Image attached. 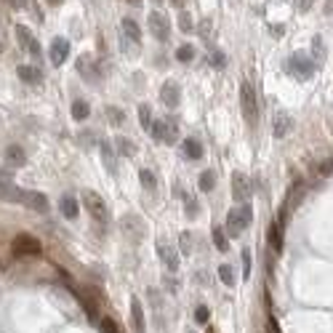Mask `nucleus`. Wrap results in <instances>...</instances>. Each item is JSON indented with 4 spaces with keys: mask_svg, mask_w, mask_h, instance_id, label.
<instances>
[{
    "mask_svg": "<svg viewBox=\"0 0 333 333\" xmlns=\"http://www.w3.org/2000/svg\"><path fill=\"white\" fill-rule=\"evenodd\" d=\"M251 221H253V208L248 205V203H240V205H234L232 211L227 213L224 232L232 234V237H240V234L251 227Z\"/></svg>",
    "mask_w": 333,
    "mask_h": 333,
    "instance_id": "nucleus-1",
    "label": "nucleus"
},
{
    "mask_svg": "<svg viewBox=\"0 0 333 333\" xmlns=\"http://www.w3.org/2000/svg\"><path fill=\"white\" fill-rule=\"evenodd\" d=\"M83 205H86V211L94 216V221H99V224H109V208L101 200L99 192H94V189H83Z\"/></svg>",
    "mask_w": 333,
    "mask_h": 333,
    "instance_id": "nucleus-2",
    "label": "nucleus"
},
{
    "mask_svg": "<svg viewBox=\"0 0 333 333\" xmlns=\"http://www.w3.org/2000/svg\"><path fill=\"white\" fill-rule=\"evenodd\" d=\"M240 107H243V117L248 126H256L259 123V104H256V91L251 88V83L240 86Z\"/></svg>",
    "mask_w": 333,
    "mask_h": 333,
    "instance_id": "nucleus-3",
    "label": "nucleus"
},
{
    "mask_svg": "<svg viewBox=\"0 0 333 333\" xmlns=\"http://www.w3.org/2000/svg\"><path fill=\"white\" fill-rule=\"evenodd\" d=\"M149 133H152L155 141H160V144H173V141L179 139V123H176L173 117H168V120H152Z\"/></svg>",
    "mask_w": 333,
    "mask_h": 333,
    "instance_id": "nucleus-4",
    "label": "nucleus"
},
{
    "mask_svg": "<svg viewBox=\"0 0 333 333\" xmlns=\"http://www.w3.org/2000/svg\"><path fill=\"white\" fill-rule=\"evenodd\" d=\"M11 248H14V253H16V256H37V253L43 251L40 240H37L35 234H27V232L16 234V237H14V243H11Z\"/></svg>",
    "mask_w": 333,
    "mask_h": 333,
    "instance_id": "nucleus-5",
    "label": "nucleus"
},
{
    "mask_svg": "<svg viewBox=\"0 0 333 333\" xmlns=\"http://www.w3.org/2000/svg\"><path fill=\"white\" fill-rule=\"evenodd\" d=\"M288 69L299 77V80H309V77L315 75V62L306 54H293L288 59Z\"/></svg>",
    "mask_w": 333,
    "mask_h": 333,
    "instance_id": "nucleus-6",
    "label": "nucleus"
},
{
    "mask_svg": "<svg viewBox=\"0 0 333 333\" xmlns=\"http://www.w3.org/2000/svg\"><path fill=\"white\" fill-rule=\"evenodd\" d=\"M149 35H155L160 43H166L171 37V19L160 11H152L149 14Z\"/></svg>",
    "mask_w": 333,
    "mask_h": 333,
    "instance_id": "nucleus-7",
    "label": "nucleus"
},
{
    "mask_svg": "<svg viewBox=\"0 0 333 333\" xmlns=\"http://www.w3.org/2000/svg\"><path fill=\"white\" fill-rule=\"evenodd\" d=\"M253 195V184L245 173H232V198L237 203H248Z\"/></svg>",
    "mask_w": 333,
    "mask_h": 333,
    "instance_id": "nucleus-8",
    "label": "nucleus"
},
{
    "mask_svg": "<svg viewBox=\"0 0 333 333\" xmlns=\"http://www.w3.org/2000/svg\"><path fill=\"white\" fill-rule=\"evenodd\" d=\"M22 205H27L30 211H37V213H48V198L43 192H35V189H22Z\"/></svg>",
    "mask_w": 333,
    "mask_h": 333,
    "instance_id": "nucleus-9",
    "label": "nucleus"
},
{
    "mask_svg": "<svg viewBox=\"0 0 333 333\" xmlns=\"http://www.w3.org/2000/svg\"><path fill=\"white\" fill-rule=\"evenodd\" d=\"M160 101L166 104V107H179V101H181V86L176 80H166L160 86Z\"/></svg>",
    "mask_w": 333,
    "mask_h": 333,
    "instance_id": "nucleus-10",
    "label": "nucleus"
},
{
    "mask_svg": "<svg viewBox=\"0 0 333 333\" xmlns=\"http://www.w3.org/2000/svg\"><path fill=\"white\" fill-rule=\"evenodd\" d=\"M158 256L163 259V264H166L171 272H179L181 256H179V251H176V248H171L168 243H158Z\"/></svg>",
    "mask_w": 333,
    "mask_h": 333,
    "instance_id": "nucleus-11",
    "label": "nucleus"
},
{
    "mask_svg": "<svg viewBox=\"0 0 333 333\" xmlns=\"http://www.w3.org/2000/svg\"><path fill=\"white\" fill-rule=\"evenodd\" d=\"M77 72H80L83 77H88V83H99V67H96V62H94V56H86L83 54L80 59H77Z\"/></svg>",
    "mask_w": 333,
    "mask_h": 333,
    "instance_id": "nucleus-12",
    "label": "nucleus"
},
{
    "mask_svg": "<svg viewBox=\"0 0 333 333\" xmlns=\"http://www.w3.org/2000/svg\"><path fill=\"white\" fill-rule=\"evenodd\" d=\"M51 64H54V67H62L64 64V59L69 56V43L64 40V37H56L54 43H51Z\"/></svg>",
    "mask_w": 333,
    "mask_h": 333,
    "instance_id": "nucleus-13",
    "label": "nucleus"
},
{
    "mask_svg": "<svg viewBox=\"0 0 333 333\" xmlns=\"http://www.w3.org/2000/svg\"><path fill=\"white\" fill-rule=\"evenodd\" d=\"M131 320H133V331H136V333H147V325H144V306H141L139 296H131Z\"/></svg>",
    "mask_w": 333,
    "mask_h": 333,
    "instance_id": "nucleus-14",
    "label": "nucleus"
},
{
    "mask_svg": "<svg viewBox=\"0 0 333 333\" xmlns=\"http://www.w3.org/2000/svg\"><path fill=\"white\" fill-rule=\"evenodd\" d=\"M266 240H269V248L275 253L283 251V219H275L269 224V234H266Z\"/></svg>",
    "mask_w": 333,
    "mask_h": 333,
    "instance_id": "nucleus-15",
    "label": "nucleus"
},
{
    "mask_svg": "<svg viewBox=\"0 0 333 333\" xmlns=\"http://www.w3.org/2000/svg\"><path fill=\"white\" fill-rule=\"evenodd\" d=\"M5 163H8V166H14V168L24 166V163H27V152H24V149L19 147V144L5 147Z\"/></svg>",
    "mask_w": 333,
    "mask_h": 333,
    "instance_id": "nucleus-16",
    "label": "nucleus"
},
{
    "mask_svg": "<svg viewBox=\"0 0 333 333\" xmlns=\"http://www.w3.org/2000/svg\"><path fill=\"white\" fill-rule=\"evenodd\" d=\"M0 200L19 203V200H22V189H19L14 181H0Z\"/></svg>",
    "mask_w": 333,
    "mask_h": 333,
    "instance_id": "nucleus-17",
    "label": "nucleus"
},
{
    "mask_svg": "<svg viewBox=\"0 0 333 333\" xmlns=\"http://www.w3.org/2000/svg\"><path fill=\"white\" fill-rule=\"evenodd\" d=\"M19 77H22L24 83H30V86H37V83H43V72L37 67H30V64H22V67L16 69Z\"/></svg>",
    "mask_w": 333,
    "mask_h": 333,
    "instance_id": "nucleus-18",
    "label": "nucleus"
},
{
    "mask_svg": "<svg viewBox=\"0 0 333 333\" xmlns=\"http://www.w3.org/2000/svg\"><path fill=\"white\" fill-rule=\"evenodd\" d=\"M291 128H293L291 115H288V112H277V115H275V136H277V139L288 136V133H291Z\"/></svg>",
    "mask_w": 333,
    "mask_h": 333,
    "instance_id": "nucleus-19",
    "label": "nucleus"
},
{
    "mask_svg": "<svg viewBox=\"0 0 333 333\" xmlns=\"http://www.w3.org/2000/svg\"><path fill=\"white\" fill-rule=\"evenodd\" d=\"M181 147H184V155L189 160H203L205 149H203V144H200L198 139H184V141H181Z\"/></svg>",
    "mask_w": 333,
    "mask_h": 333,
    "instance_id": "nucleus-20",
    "label": "nucleus"
},
{
    "mask_svg": "<svg viewBox=\"0 0 333 333\" xmlns=\"http://www.w3.org/2000/svg\"><path fill=\"white\" fill-rule=\"evenodd\" d=\"M59 208H62V216L64 219H77V211H80V208H77V200L75 198H69V195H64L62 200H59Z\"/></svg>",
    "mask_w": 333,
    "mask_h": 333,
    "instance_id": "nucleus-21",
    "label": "nucleus"
},
{
    "mask_svg": "<svg viewBox=\"0 0 333 333\" xmlns=\"http://www.w3.org/2000/svg\"><path fill=\"white\" fill-rule=\"evenodd\" d=\"M115 147H117V152H120L123 158H133V155H136V144L128 139V136H117Z\"/></svg>",
    "mask_w": 333,
    "mask_h": 333,
    "instance_id": "nucleus-22",
    "label": "nucleus"
},
{
    "mask_svg": "<svg viewBox=\"0 0 333 333\" xmlns=\"http://www.w3.org/2000/svg\"><path fill=\"white\" fill-rule=\"evenodd\" d=\"M139 181H141V187H144L147 192H155V189H158V179H155V173L149 171V168H141L139 171Z\"/></svg>",
    "mask_w": 333,
    "mask_h": 333,
    "instance_id": "nucleus-23",
    "label": "nucleus"
},
{
    "mask_svg": "<svg viewBox=\"0 0 333 333\" xmlns=\"http://www.w3.org/2000/svg\"><path fill=\"white\" fill-rule=\"evenodd\" d=\"M123 32H126V35H128L133 43H139V40H141V30H139V24H136L133 19H128V16L123 19Z\"/></svg>",
    "mask_w": 333,
    "mask_h": 333,
    "instance_id": "nucleus-24",
    "label": "nucleus"
},
{
    "mask_svg": "<svg viewBox=\"0 0 333 333\" xmlns=\"http://www.w3.org/2000/svg\"><path fill=\"white\" fill-rule=\"evenodd\" d=\"M211 237H213V245H216L221 253H224V251H230V240H227V232L221 230V227H213Z\"/></svg>",
    "mask_w": 333,
    "mask_h": 333,
    "instance_id": "nucleus-25",
    "label": "nucleus"
},
{
    "mask_svg": "<svg viewBox=\"0 0 333 333\" xmlns=\"http://www.w3.org/2000/svg\"><path fill=\"white\" fill-rule=\"evenodd\" d=\"M104 117H107L112 126H123L126 123V112L120 107H104Z\"/></svg>",
    "mask_w": 333,
    "mask_h": 333,
    "instance_id": "nucleus-26",
    "label": "nucleus"
},
{
    "mask_svg": "<svg viewBox=\"0 0 333 333\" xmlns=\"http://www.w3.org/2000/svg\"><path fill=\"white\" fill-rule=\"evenodd\" d=\"M88 115H91V107H88V101H83V99H75V101H72V117H75V120H88Z\"/></svg>",
    "mask_w": 333,
    "mask_h": 333,
    "instance_id": "nucleus-27",
    "label": "nucleus"
},
{
    "mask_svg": "<svg viewBox=\"0 0 333 333\" xmlns=\"http://www.w3.org/2000/svg\"><path fill=\"white\" fill-rule=\"evenodd\" d=\"M198 184H200V189H203V192H211V189L216 187V173H213L211 168H208V171H203V173H200Z\"/></svg>",
    "mask_w": 333,
    "mask_h": 333,
    "instance_id": "nucleus-28",
    "label": "nucleus"
},
{
    "mask_svg": "<svg viewBox=\"0 0 333 333\" xmlns=\"http://www.w3.org/2000/svg\"><path fill=\"white\" fill-rule=\"evenodd\" d=\"M16 40H19V45H22V48H30V43L35 40V37H32L30 27H24V24H16Z\"/></svg>",
    "mask_w": 333,
    "mask_h": 333,
    "instance_id": "nucleus-29",
    "label": "nucleus"
},
{
    "mask_svg": "<svg viewBox=\"0 0 333 333\" xmlns=\"http://www.w3.org/2000/svg\"><path fill=\"white\" fill-rule=\"evenodd\" d=\"M139 126L144 131L152 128V109H149V104H139Z\"/></svg>",
    "mask_w": 333,
    "mask_h": 333,
    "instance_id": "nucleus-30",
    "label": "nucleus"
},
{
    "mask_svg": "<svg viewBox=\"0 0 333 333\" xmlns=\"http://www.w3.org/2000/svg\"><path fill=\"white\" fill-rule=\"evenodd\" d=\"M176 59H179L181 64H187V62H192L195 59V48L189 43H184V45H179V48H176Z\"/></svg>",
    "mask_w": 333,
    "mask_h": 333,
    "instance_id": "nucleus-31",
    "label": "nucleus"
},
{
    "mask_svg": "<svg viewBox=\"0 0 333 333\" xmlns=\"http://www.w3.org/2000/svg\"><path fill=\"white\" fill-rule=\"evenodd\" d=\"M208 62H211V67L224 69L227 67V54L224 51H211V54H208Z\"/></svg>",
    "mask_w": 333,
    "mask_h": 333,
    "instance_id": "nucleus-32",
    "label": "nucleus"
},
{
    "mask_svg": "<svg viewBox=\"0 0 333 333\" xmlns=\"http://www.w3.org/2000/svg\"><path fill=\"white\" fill-rule=\"evenodd\" d=\"M219 280H221L224 285H234V272H232L230 264H221V266H219Z\"/></svg>",
    "mask_w": 333,
    "mask_h": 333,
    "instance_id": "nucleus-33",
    "label": "nucleus"
},
{
    "mask_svg": "<svg viewBox=\"0 0 333 333\" xmlns=\"http://www.w3.org/2000/svg\"><path fill=\"white\" fill-rule=\"evenodd\" d=\"M312 56H315V62H323V56H325V43L320 35L312 40Z\"/></svg>",
    "mask_w": 333,
    "mask_h": 333,
    "instance_id": "nucleus-34",
    "label": "nucleus"
},
{
    "mask_svg": "<svg viewBox=\"0 0 333 333\" xmlns=\"http://www.w3.org/2000/svg\"><path fill=\"white\" fill-rule=\"evenodd\" d=\"M99 328H101V333H123L120 328H117V323L112 317H104V320H99Z\"/></svg>",
    "mask_w": 333,
    "mask_h": 333,
    "instance_id": "nucleus-35",
    "label": "nucleus"
},
{
    "mask_svg": "<svg viewBox=\"0 0 333 333\" xmlns=\"http://www.w3.org/2000/svg\"><path fill=\"white\" fill-rule=\"evenodd\" d=\"M192 245H195L192 234H189V232H181V253H184V256H192Z\"/></svg>",
    "mask_w": 333,
    "mask_h": 333,
    "instance_id": "nucleus-36",
    "label": "nucleus"
},
{
    "mask_svg": "<svg viewBox=\"0 0 333 333\" xmlns=\"http://www.w3.org/2000/svg\"><path fill=\"white\" fill-rule=\"evenodd\" d=\"M101 155H104V163L109 166V171H115V152H112V147H109L107 141L101 144Z\"/></svg>",
    "mask_w": 333,
    "mask_h": 333,
    "instance_id": "nucleus-37",
    "label": "nucleus"
},
{
    "mask_svg": "<svg viewBox=\"0 0 333 333\" xmlns=\"http://www.w3.org/2000/svg\"><path fill=\"white\" fill-rule=\"evenodd\" d=\"M184 203H187V208H184V213H187V216H189V219H195V216H198V213H200V203H198V200H195V198H187V200H184Z\"/></svg>",
    "mask_w": 333,
    "mask_h": 333,
    "instance_id": "nucleus-38",
    "label": "nucleus"
},
{
    "mask_svg": "<svg viewBox=\"0 0 333 333\" xmlns=\"http://www.w3.org/2000/svg\"><path fill=\"white\" fill-rule=\"evenodd\" d=\"M179 27H181V32H189V30H192V16H189L187 11H181V16H179Z\"/></svg>",
    "mask_w": 333,
    "mask_h": 333,
    "instance_id": "nucleus-39",
    "label": "nucleus"
},
{
    "mask_svg": "<svg viewBox=\"0 0 333 333\" xmlns=\"http://www.w3.org/2000/svg\"><path fill=\"white\" fill-rule=\"evenodd\" d=\"M243 277H251V251H243Z\"/></svg>",
    "mask_w": 333,
    "mask_h": 333,
    "instance_id": "nucleus-40",
    "label": "nucleus"
},
{
    "mask_svg": "<svg viewBox=\"0 0 333 333\" xmlns=\"http://www.w3.org/2000/svg\"><path fill=\"white\" fill-rule=\"evenodd\" d=\"M195 320H198V323H208V306L205 304H200L198 309H195Z\"/></svg>",
    "mask_w": 333,
    "mask_h": 333,
    "instance_id": "nucleus-41",
    "label": "nucleus"
},
{
    "mask_svg": "<svg viewBox=\"0 0 333 333\" xmlns=\"http://www.w3.org/2000/svg\"><path fill=\"white\" fill-rule=\"evenodd\" d=\"M312 3H315V0H296V8L301 11V14H306V11L312 8Z\"/></svg>",
    "mask_w": 333,
    "mask_h": 333,
    "instance_id": "nucleus-42",
    "label": "nucleus"
},
{
    "mask_svg": "<svg viewBox=\"0 0 333 333\" xmlns=\"http://www.w3.org/2000/svg\"><path fill=\"white\" fill-rule=\"evenodd\" d=\"M27 51H30V54H32V56H35V59H40V43H37V40H32Z\"/></svg>",
    "mask_w": 333,
    "mask_h": 333,
    "instance_id": "nucleus-43",
    "label": "nucleus"
},
{
    "mask_svg": "<svg viewBox=\"0 0 333 333\" xmlns=\"http://www.w3.org/2000/svg\"><path fill=\"white\" fill-rule=\"evenodd\" d=\"M80 139H83V144L91 147L94 144V131H86V133H80Z\"/></svg>",
    "mask_w": 333,
    "mask_h": 333,
    "instance_id": "nucleus-44",
    "label": "nucleus"
},
{
    "mask_svg": "<svg viewBox=\"0 0 333 333\" xmlns=\"http://www.w3.org/2000/svg\"><path fill=\"white\" fill-rule=\"evenodd\" d=\"M266 328H269V333H280V325H277V320H275V317L266 320Z\"/></svg>",
    "mask_w": 333,
    "mask_h": 333,
    "instance_id": "nucleus-45",
    "label": "nucleus"
},
{
    "mask_svg": "<svg viewBox=\"0 0 333 333\" xmlns=\"http://www.w3.org/2000/svg\"><path fill=\"white\" fill-rule=\"evenodd\" d=\"M200 32H203L200 37H205V40L211 37V35H208V32H211V19H205V22H203V27H200Z\"/></svg>",
    "mask_w": 333,
    "mask_h": 333,
    "instance_id": "nucleus-46",
    "label": "nucleus"
},
{
    "mask_svg": "<svg viewBox=\"0 0 333 333\" xmlns=\"http://www.w3.org/2000/svg\"><path fill=\"white\" fill-rule=\"evenodd\" d=\"M272 35H275V37H283V32H285V27H283V24H272Z\"/></svg>",
    "mask_w": 333,
    "mask_h": 333,
    "instance_id": "nucleus-47",
    "label": "nucleus"
},
{
    "mask_svg": "<svg viewBox=\"0 0 333 333\" xmlns=\"http://www.w3.org/2000/svg\"><path fill=\"white\" fill-rule=\"evenodd\" d=\"M333 171V160H325V166L320 168V173H331Z\"/></svg>",
    "mask_w": 333,
    "mask_h": 333,
    "instance_id": "nucleus-48",
    "label": "nucleus"
},
{
    "mask_svg": "<svg viewBox=\"0 0 333 333\" xmlns=\"http://www.w3.org/2000/svg\"><path fill=\"white\" fill-rule=\"evenodd\" d=\"M171 5H176V8H184V5H187V0H171Z\"/></svg>",
    "mask_w": 333,
    "mask_h": 333,
    "instance_id": "nucleus-49",
    "label": "nucleus"
},
{
    "mask_svg": "<svg viewBox=\"0 0 333 333\" xmlns=\"http://www.w3.org/2000/svg\"><path fill=\"white\" fill-rule=\"evenodd\" d=\"M0 181H11V173L8 171H0Z\"/></svg>",
    "mask_w": 333,
    "mask_h": 333,
    "instance_id": "nucleus-50",
    "label": "nucleus"
},
{
    "mask_svg": "<svg viewBox=\"0 0 333 333\" xmlns=\"http://www.w3.org/2000/svg\"><path fill=\"white\" fill-rule=\"evenodd\" d=\"M325 14L333 16V0H328V8H325Z\"/></svg>",
    "mask_w": 333,
    "mask_h": 333,
    "instance_id": "nucleus-51",
    "label": "nucleus"
},
{
    "mask_svg": "<svg viewBox=\"0 0 333 333\" xmlns=\"http://www.w3.org/2000/svg\"><path fill=\"white\" fill-rule=\"evenodd\" d=\"M48 3H51V5H59V3H62V0H48Z\"/></svg>",
    "mask_w": 333,
    "mask_h": 333,
    "instance_id": "nucleus-52",
    "label": "nucleus"
},
{
    "mask_svg": "<svg viewBox=\"0 0 333 333\" xmlns=\"http://www.w3.org/2000/svg\"><path fill=\"white\" fill-rule=\"evenodd\" d=\"M205 333H216V331H213V328H208V331H205Z\"/></svg>",
    "mask_w": 333,
    "mask_h": 333,
    "instance_id": "nucleus-53",
    "label": "nucleus"
},
{
    "mask_svg": "<svg viewBox=\"0 0 333 333\" xmlns=\"http://www.w3.org/2000/svg\"><path fill=\"white\" fill-rule=\"evenodd\" d=\"M5 3H11V5H14V3H16V0H5Z\"/></svg>",
    "mask_w": 333,
    "mask_h": 333,
    "instance_id": "nucleus-54",
    "label": "nucleus"
}]
</instances>
